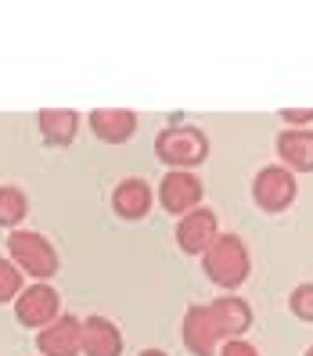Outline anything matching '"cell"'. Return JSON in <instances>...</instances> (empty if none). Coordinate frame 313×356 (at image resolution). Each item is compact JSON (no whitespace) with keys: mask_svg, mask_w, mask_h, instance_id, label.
<instances>
[{"mask_svg":"<svg viewBox=\"0 0 313 356\" xmlns=\"http://www.w3.org/2000/svg\"><path fill=\"white\" fill-rule=\"evenodd\" d=\"M202 266L216 288H241L245 277L252 274V259L238 234H216V241L202 252Z\"/></svg>","mask_w":313,"mask_h":356,"instance_id":"obj_1","label":"cell"},{"mask_svg":"<svg viewBox=\"0 0 313 356\" xmlns=\"http://www.w3.org/2000/svg\"><path fill=\"white\" fill-rule=\"evenodd\" d=\"M8 256L18 270H26V274L40 277V281H47L58 274V252H54V245L44 238V234H36V230H11L8 234Z\"/></svg>","mask_w":313,"mask_h":356,"instance_id":"obj_2","label":"cell"},{"mask_svg":"<svg viewBox=\"0 0 313 356\" xmlns=\"http://www.w3.org/2000/svg\"><path fill=\"white\" fill-rule=\"evenodd\" d=\"M155 155L173 170H191L209 159V140L198 127H170L155 137Z\"/></svg>","mask_w":313,"mask_h":356,"instance_id":"obj_3","label":"cell"},{"mask_svg":"<svg viewBox=\"0 0 313 356\" xmlns=\"http://www.w3.org/2000/svg\"><path fill=\"white\" fill-rule=\"evenodd\" d=\"M296 173L288 165H263L256 173V184H252V198L263 213H284V209L296 202Z\"/></svg>","mask_w":313,"mask_h":356,"instance_id":"obj_4","label":"cell"},{"mask_svg":"<svg viewBox=\"0 0 313 356\" xmlns=\"http://www.w3.org/2000/svg\"><path fill=\"white\" fill-rule=\"evenodd\" d=\"M61 299H58V291L54 288H47L44 281L40 284H33V288H22V296L15 299V317H18V324L22 327H47L51 321H58L61 317Z\"/></svg>","mask_w":313,"mask_h":356,"instance_id":"obj_5","label":"cell"},{"mask_svg":"<svg viewBox=\"0 0 313 356\" xmlns=\"http://www.w3.org/2000/svg\"><path fill=\"white\" fill-rule=\"evenodd\" d=\"M205 195V187L195 173H187V170H170L162 177V187H159V198H162V209L166 213H173V216H187L191 209H198Z\"/></svg>","mask_w":313,"mask_h":356,"instance_id":"obj_6","label":"cell"},{"mask_svg":"<svg viewBox=\"0 0 313 356\" xmlns=\"http://www.w3.org/2000/svg\"><path fill=\"white\" fill-rule=\"evenodd\" d=\"M216 216L209 213V209H191L187 216H180V223H177V245H180V252H187V256H202L209 245L216 241Z\"/></svg>","mask_w":313,"mask_h":356,"instance_id":"obj_7","label":"cell"},{"mask_svg":"<svg viewBox=\"0 0 313 356\" xmlns=\"http://www.w3.org/2000/svg\"><path fill=\"white\" fill-rule=\"evenodd\" d=\"M79 353L83 356H122V334L112 321L87 317L79 321Z\"/></svg>","mask_w":313,"mask_h":356,"instance_id":"obj_8","label":"cell"},{"mask_svg":"<svg viewBox=\"0 0 313 356\" xmlns=\"http://www.w3.org/2000/svg\"><path fill=\"white\" fill-rule=\"evenodd\" d=\"M205 309H209V317H213L220 339H223V334L238 339V334H245L248 327H252V321H256L252 317V306H248L245 299H238V296H220V299L209 302Z\"/></svg>","mask_w":313,"mask_h":356,"instance_id":"obj_9","label":"cell"},{"mask_svg":"<svg viewBox=\"0 0 313 356\" xmlns=\"http://www.w3.org/2000/svg\"><path fill=\"white\" fill-rule=\"evenodd\" d=\"M36 349L44 356H79V321L58 317L36 331Z\"/></svg>","mask_w":313,"mask_h":356,"instance_id":"obj_10","label":"cell"},{"mask_svg":"<svg viewBox=\"0 0 313 356\" xmlns=\"http://www.w3.org/2000/svg\"><path fill=\"white\" fill-rule=\"evenodd\" d=\"M184 346L195 356H216L220 331H216V324H213L205 306H191L184 313Z\"/></svg>","mask_w":313,"mask_h":356,"instance_id":"obj_11","label":"cell"},{"mask_svg":"<svg viewBox=\"0 0 313 356\" xmlns=\"http://www.w3.org/2000/svg\"><path fill=\"white\" fill-rule=\"evenodd\" d=\"M90 130L104 144H122L137 134V115L127 108H97L90 112Z\"/></svg>","mask_w":313,"mask_h":356,"instance_id":"obj_12","label":"cell"},{"mask_svg":"<svg viewBox=\"0 0 313 356\" xmlns=\"http://www.w3.org/2000/svg\"><path fill=\"white\" fill-rule=\"evenodd\" d=\"M112 209H115V216H122V220H144L148 209H152V187L144 184L141 177L122 180L112 191Z\"/></svg>","mask_w":313,"mask_h":356,"instance_id":"obj_13","label":"cell"},{"mask_svg":"<svg viewBox=\"0 0 313 356\" xmlns=\"http://www.w3.org/2000/svg\"><path fill=\"white\" fill-rule=\"evenodd\" d=\"M281 159L299 173H313V130H284L278 137Z\"/></svg>","mask_w":313,"mask_h":356,"instance_id":"obj_14","label":"cell"},{"mask_svg":"<svg viewBox=\"0 0 313 356\" xmlns=\"http://www.w3.org/2000/svg\"><path fill=\"white\" fill-rule=\"evenodd\" d=\"M79 130V115L69 112V108H44L40 112V134H44L51 144H58V148H65V144H72Z\"/></svg>","mask_w":313,"mask_h":356,"instance_id":"obj_15","label":"cell"},{"mask_svg":"<svg viewBox=\"0 0 313 356\" xmlns=\"http://www.w3.org/2000/svg\"><path fill=\"white\" fill-rule=\"evenodd\" d=\"M29 213V202L18 187H0V227H18Z\"/></svg>","mask_w":313,"mask_h":356,"instance_id":"obj_16","label":"cell"},{"mask_svg":"<svg viewBox=\"0 0 313 356\" xmlns=\"http://www.w3.org/2000/svg\"><path fill=\"white\" fill-rule=\"evenodd\" d=\"M22 270H18L11 259H0V302H11L22 296Z\"/></svg>","mask_w":313,"mask_h":356,"instance_id":"obj_17","label":"cell"},{"mask_svg":"<svg viewBox=\"0 0 313 356\" xmlns=\"http://www.w3.org/2000/svg\"><path fill=\"white\" fill-rule=\"evenodd\" d=\"M288 306H291V313H296L299 321L313 324V284H310V281H306V284H299V288L288 296Z\"/></svg>","mask_w":313,"mask_h":356,"instance_id":"obj_18","label":"cell"},{"mask_svg":"<svg viewBox=\"0 0 313 356\" xmlns=\"http://www.w3.org/2000/svg\"><path fill=\"white\" fill-rule=\"evenodd\" d=\"M284 122H291V130H310V119H313V108H284L281 112Z\"/></svg>","mask_w":313,"mask_h":356,"instance_id":"obj_19","label":"cell"},{"mask_svg":"<svg viewBox=\"0 0 313 356\" xmlns=\"http://www.w3.org/2000/svg\"><path fill=\"white\" fill-rule=\"evenodd\" d=\"M220 356H259V353H256V346H248V342H241V339H231V342L223 346Z\"/></svg>","mask_w":313,"mask_h":356,"instance_id":"obj_20","label":"cell"},{"mask_svg":"<svg viewBox=\"0 0 313 356\" xmlns=\"http://www.w3.org/2000/svg\"><path fill=\"white\" fill-rule=\"evenodd\" d=\"M141 356H170V353H162V349H144Z\"/></svg>","mask_w":313,"mask_h":356,"instance_id":"obj_21","label":"cell"},{"mask_svg":"<svg viewBox=\"0 0 313 356\" xmlns=\"http://www.w3.org/2000/svg\"><path fill=\"white\" fill-rule=\"evenodd\" d=\"M306 356H313V346H310V349H306Z\"/></svg>","mask_w":313,"mask_h":356,"instance_id":"obj_22","label":"cell"}]
</instances>
